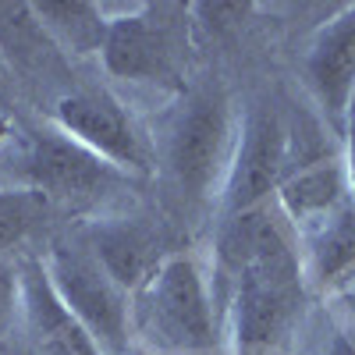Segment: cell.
Here are the masks:
<instances>
[{
  "instance_id": "1",
  "label": "cell",
  "mask_w": 355,
  "mask_h": 355,
  "mask_svg": "<svg viewBox=\"0 0 355 355\" xmlns=\"http://www.w3.org/2000/svg\"><path fill=\"white\" fill-rule=\"evenodd\" d=\"M210 270L227 355H288L313 291L302 242L274 202L220 220Z\"/></svg>"
},
{
  "instance_id": "2",
  "label": "cell",
  "mask_w": 355,
  "mask_h": 355,
  "mask_svg": "<svg viewBox=\"0 0 355 355\" xmlns=\"http://www.w3.org/2000/svg\"><path fill=\"white\" fill-rule=\"evenodd\" d=\"M135 348L150 355H224V309L202 256L178 249L132 295Z\"/></svg>"
},
{
  "instance_id": "3",
  "label": "cell",
  "mask_w": 355,
  "mask_h": 355,
  "mask_svg": "<svg viewBox=\"0 0 355 355\" xmlns=\"http://www.w3.org/2000/svg\"><path fill=\"white\" fill-rule=\"evenodd\" d=\"M242 114L234 110L220 82H206L185 93L157 135V171L182 199L185 210H214L220 217L224 185L239 150Z\"/></svg>"
},
{
  "instance_id": "4",
  "label": "cell",
  "mask_w": 355,
  "mask_h": 355,
  "mask_svg": "<svg viewBox=\"0 0 355 355\" xmlns=\"http://www.w3.org/2000/svg\"><path fill=\"white\" fill-rule=\"evenodd\" d=\"M338 150H341L338 142H320V146L306 142L299 128H295V121L274 100L252 103L242 114L239 150H234V164H231L224 199H220V220L274 202L281 182L295 164L323 157V153H338Z\"/></svg>"
},
{
  "instance_id": "5",
  "label": "cell",
  "mask_w": 355,
  "mask_h": 355,
  "mask_svg": "<svg viewBox=\"0 0 355 355\" xmlns=\"http://www.w3.org/2000/svg\"><path fill=\"white\" fill-rule=\"evenodd\" d=\"M132 182L110 167L103 157L85 150L57 125L28 132L11 157V167H0V185L40 192L53 206L61 202H96L110 192H121Z\"/></svg>"
},
{
  "instance_id": "6",
  "label": "cell",
  "mask_w": 355,
  "mask_h": 355,
  "mask_svg": "<svg viewBox=\"0 0 355 355\" xmlns=\"http://www.w3.org/2000/svg\"><path fill=\"white\" fill-rule=\"evenodd\" d=\"M43 266L50 274V284L61 295V302L82 320V327L100 341L107 355L135 352L132 295L103 270L93 249L82 242V234L57 239L43 252Z\"/></svg>"
},
{
  "instance_id": "7",
  "label": "cell",
  "mask_w": 355,
  "mask_h": 355,
  "mask_svg": "<svg viewBox=\"0 0 355 355\" xmlns=\"http://www.w3.org/2000/svg\"><path fill=\"white\" fill-rule=\"evenodd\" d=\"M189 46V8L139 4L125 15H110L100 61L107 75L125 82L178 85Z\"/></svg>"
},
{
  "instance_id": "8",
  "label": "cell",
  "mask_w": 355,
  "mask_h": 355,
  "mask_svg": "<svg viewBox=\"0 0 355 355\" xmlns=\"http://www.w3.org/2000/svg\"><path fill=\"white\" fill-rule=\"evenodd\" d=\"M53 125L128 178L157 174V142L107 89H78L53 103Z\"/></svg>"
},
{
  "instance_id": "9",
  "label": "cell",
  "mask_w": 355,
  "mask_h": 355,
  "mask_svg": "<svg viewBox=\"0 0 355 355\" xmlns=\"http://www.w3.org/2000/svg\"><path fill=\"white\" fill-rule=\"evenodd\" d=\"M302 68L320 125L345 150L348 117L355 103V4L341 8L327 25H320Z\"/></svg>"
},
{
  "instance_id": "10",
  "label": "cell",
  "mask_w": 355,
  "mask_h": 355,
  "mask_svg": "<svg viewBox=\"0 0 355 355\" xmlns=\"http://www.w3.org/2000/svg\"><path fill=\"white\" fill-rule=\"evenodd\" d=\"M352 199H355L352 171L345 153L338 150V153H323L295 164L274 196V206L302 242L306 234H313L331 217H338Z\"/></svg>"
},
{
  "instance_id": "11",
  "label": "cell",
  "mask_w": 355,
  "mask_h": 355,
  "mask_svg": "<svg viewBox=\"0 0 355 355\" xmlns=\"http://www.w3.org/2000/svg\"><path fill=\"white\" fill-rule=\"evenodd\" d=\"M21 323L36 355H107L82 320L61 302L43 256L21 259Z\"/></svg>"
},
{
  "instance_id": "12",
  "label": "cell",
  "mask_w": 355,
  "mask_h": 355,
  "mask_svg": "<svg viewBox=\"0 0 355 355\" xmlns=\"http://www.w3.org/2000/svg\"><path fill=\"white\" fill-rule=\"evenodd\" d=\"M82 242L128 295H135L167 259L160 231L142 217H100L82 231Z\"/></svg>"
},
{
  "instance_id": "13",
  "label": "cell",
  "mask_w": 355,
  "mask_h": 355,
  "mask_svg": "<svg viewBox=\"0 0 355 355\" xmlns=\"http://www.w3.org/2000/svg\"><path fill=\"white\" fill-rule=\"evenodd\" d=\"M302 263L313 295H341L355 284V199L302 239Z\"/></svg>"
},
{
  "instance_id": "14",
  "label": "cell",
  "mask_w": 355,
  "mask_h": 355,
  "mask_svg": "<svg viewBox=\"0 0 355 355\" xmlns=\"http://www.w3.org/2000/svg\"><path fill=\"white\" fill-rule=\"evenodd\" d=\"M33 8V18L40 33L57 43L71 57H100L110 15L103 4H89V0H40Z\"/></svg>"
},
{
  "instance_id": "15",
  "label": "cell",
  "mask_w": 355,
  "mask_h": 355,
  "mask_svg": "<svg viewBox=\"0 0 355 355\" xmlns=\"http://www.w3.org/2000/svg\"><path fill=\"white\" fill-rule=\"evenodd\" d=\"M53 210L57 206L40 192L0 185V256H11L15 249H21Z\"/></svg>"
},
{
  "instance_id": "16",
  "label": "cell",
  "mask_w": 355,
  "mask_h": 355,
  "mask_svg": "<svg viewBox=\"0 0 355 355\" xmlns=\"http://www.w3.org/2000/svg\"><path fill=\"white\" fill-rule=\"evenodd\" d=\"M21 320V259L0 256V338Z\"/></svg>"
},
{
  "instance_id": "17",
  "label": "cell",
  "mask_w": 355,
  "mask_h": 355,
  "mask_svg": "<svg viewBox=\"0 0 355 355\" xmlns=\"http://www.w3.org/2000/svg\"><path fill=\"white\" fill-rule=\"evenodd\" d=\"M8 139H11V125H8V117L0 114V146H4Z\"/></svg>"
},
{
  "instance_id": "18",
  "label": "cell",
  "mask_w": 355,
  "mask_h": 355,
  "mask_svg": "<svg viewBox=\"0 0 355 355\" xmlns=\"http://www.w3.org/2000/svg\"><path fill=\"white\" fill-rule=\"evenodd\" d=\"M4 96H8V71L0 64V103H4Z\"/></svg>"
},
{
  "instance_id": "19",
  "label": "cell",
  "mask_w": 355,
  "mask_h": 355,
  "mask_svg": "<svg viewBox=\"0 0 355 355\" xmlns=\"http://www.w3.org/2000/svg\"><path fill=\"white\" fill-rule=\"evenodd\" d=\"M132 355H150V352H142V348H135V352H132Z\"/></svg>"
}]
</instances>
